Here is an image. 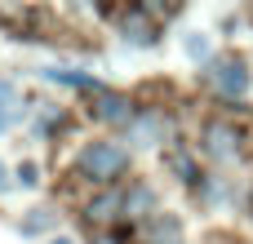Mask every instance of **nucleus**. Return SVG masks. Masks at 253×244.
I'll return each instance as SVG.
<instances>
[{"label": "nucleus", "instance_id": "f257e3e1", "mask_svg": "<svg viewBox=\"0 0 253 244\" xmlns=\"http://www.w3.org/2000/svg\"><path fill=\"white\" fill-rule=\"evenodd\" d=\"M125 164H129V151H125L120 142H89V147L76 156V169H80L89 182H111Z\"/></svg>", "mask_w": 253, "mask_h": 244}, {"label": "nucleus", "instance_id": "f03ea898", "mask_svg": "<svg viewBox=\"0 0 253 244\" xmlns=\"http://www.w3.org/2000/svg\"><path fill=\"white\" fill-rule=\"evenodd\" d=\"M209 80H213V89L218 93H227V98H240L245 89H249V67L240 62V58H218L213 67H209Z\"/></svg>", "mask_w": 253, "mask_h": 244}, {"label": "nucleus", "instance_id": "7ed1b4c3", "mask_svg": "<svg viewBox=\"0 0 253 244\" xmlns=\"http://www.w3.org/2000/svg\"><path fill=\"white\" fill-rule=\"evenodd\" d=\"M205 151L218 160H240V133L227 120H213V124H205Z\"/></svg>", "mask_w": 253, "mask_h": 244}, {"label": "nucleus", "instance_id": "20e7f679", "mask_svg": "<svg viewBox=\"0 0 253 244\" xmlns=\"http://www.w3.org/2000/svg\"><path fill=\"white\" fill-rule=\"evenodd\" d=\"M120 31H125L129 44H151V40H156V22L147 18V9H129L125 22H120Z\"/></svg>", "mask_w": 253, "mask_h": 244}, {"label": "nucleus", "instance_id": "39448f33", "mask_svg": "<svg viewBox=\"0 0 253 244\" xmlns=\"http://www.w3.org/2000/svg\"><path fill=\"white\" fill-rule=\"evenodd\" d=\"M151 209H156V191H151V187H142V182H138V187H129V191L120 196V218H147Z\"/></svg>", "mask_w": 253, "mask_h": 244}, {"label": "nucleus", "instance_id": "423d86ee", "mask_svg": "<svg viewBox=\"0 0 253 244\" xmlns=\"http://www.w3.org/2000/svg\"><path fill=\"white\" fill-rule=\"evenodd\" d=\"M98 120H111V124H125L133 120V107L125 93H98Z\"/></svg>", "mask_w": 253, "mask_h": 244}, {"label": "nucleus", "instance_id": "0eeeda50", "mask_svg": "<svg viewBox=\"0 0 253 244\" xmlns=\"http://www.w3.org/2000/svg\"><path fill=\"white\" fill-rule=\"evenodd\" d=\"M116 218H120V191H107V196L89 200V222H93V227H107V222H116Z\"/></svg>", "mask_w": 253, "mask_h": 244}, {"label": "nucleus", "instance_id": "6e6552de", "mask_svg": "<svg viewBox=\"0 0 253 244\" xmlns=\"http://www.w3.org/2000/svg\"><path fill=\"white\" fill-rule=\"evenodd\" d=\"M147 244H182V222L178 218H151Z\"/></svg>", "mask_w": 253, "mask_h": 244}, {"label": "nucleus", "instance_id": "1a4fd4ad", "mask_svg": "<svg viewBox=\"0 0 253 244\" xmlns=\"http://www.w3.org/2000/svg\"><path fill=\"white\" fill-rule=\"evenodd\" d=\"M44 76H49V80H58V84H71V89H98V84H93L89 76H80V71H62V67H49Z\"/></svg>", "mask_w": 253, "mask_h": 244}, {"label": "nucleus", "instance_id": "9d476101", "mask_svg": "<svg viewBox=\"0 0 253 244\" xmlns=\"http://www.w3.org/2000/svg\"><path fill=\"white\" fill-rule=\"evenodd\" d=\"M9 102H13V84H0V129H9V124L18 120V111H13Z\"/></svg>", "mask_w": 253, "mask_h": 244}, {"label": "nucleus", "instance_id": "9b49d317", "mask_svg": "<svg viewBox=\"0 0 253 244\" xmlns=\"http://www.w3.org/2000/svg\"><path fill=\"white\" fill-rule=\"evenodd\" d=\"M187 53H191L196 62L209 58V40H205V31H191V36H187Z\"/></svg>", "mask_w": 253, "mask_h": 244}, {"label": "nucleus", "instance_id": "f8f14e48", "mask_svg": "<svg viewBox=\"0 0 253 244\" xmlns=\"http://www.w3.org/2000/svg\"><path fill=\"white\" fill-rule=\"evenodd\" d=\"M133 124H138L142 138H160V133H165V120H160V116H138Z\"/></svg>", "mask_w": 253, "mask_h": 244}, {"label": "nucleus", "instance_id": "ddd939ff", "mask_svg": "<svg viewBox=\"0 0 253 244\" xmlns=\"http://www.w3.org/2000/svg\"><path fill=\"white\" fill-rule=\"evenodd\" d=\"M169 164H173V173H182L187 182H196V164H191V156H187V151H173V156H169Z\"/></svg>", "mask_w": 253, "mask_h": 244}, {"label": "nucleus", "instance_id": "4468645a", "mask_svg": "<svg viewBox=\"0 0 253 244\" xmlns=\"http://www.w3.org/2000/svg\"><path fill=\"white\" fill-rule=\"evenodd\" d=\"M44 227H53V213L49 209H36V218H27V231H44Z\"/></svg>", "mask_w": 253, "mask_h": 244}, {"label": "nucleus", "instance_id": "2eb2a0df", "mask_svg": "<svg viewBox=\"0 0 253 244\" xmlns=\"http://www.w3.org/2000/svg\"><path fill=\"white\" fill-rule=\"evenodd\" d=\"M93 244H116V240H111V236H98V240H93Z\"/></svg>", "mask_w": 253, "mask_h": 244}, {"label": "nucleus", "instance_id": "dca6fc26", "mask_svg": "<svg viewBox=\"0 0 253 244\" xmlns=\"http://www.w3.org/2000/svg\"><path fill=\"white\" fill-rule=\"evenodd\" d=\"M58 244H71V240H58Z\"/></svg>", "mask_w": 253, "mask_h": 244}]
</instances>
